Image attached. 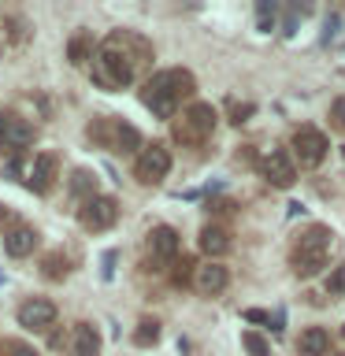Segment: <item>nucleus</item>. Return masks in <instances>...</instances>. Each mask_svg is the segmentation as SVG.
<instances>
[{
  "instance_id": "6",
  "label": "nucleus",
  "mask_w": 345,
  "mask_h": 356,
  "mask_svg": "<svg viewBox=\"0 0 345 356\" xmlns=\"http://www.w3.org/2000/svg\"><path fill=\"white\" fill-rule=\"evenodd\" d=\"M171 175V149L167 145H145L134 160V178L145 186H160Z\"/></svg>"
},
{
  "instance_id": "4",
  "label": "nucleus",
  "mask_w": 345,
  "mask_h": 356,
  "mask_svg": "<svg viewBox=\"0 0 345 356\" xmlns=\"http://www.w3.org/2000/svg\"><path fill=\"white\" fill-rule=\"evenodd\" d=\"M211 134H216V108L204 104V100L186 104V111L175 119V138L182 141V145H189V149L204 145Z\"/></svg>"
},
{
  "instance_id": "32",
  "label": "nucleus",
  "mask_w": 345,
  "mask_h": 356,
  "mask_svg": "<svg viewBox=\"0 0 345 356\" xmlns=\"http://www.w3.org/2000/svg\"><path fill=\"white\" fill-rule=\"evenodd\" d=\"M330 127L345 134V97H338V100L330 104Z\"/></svg>"
},
{
  "instance_id": "37",
  "label": "nucleus",
  "mask_w": 345,
  "mask_h": 356,
  "mask_svg": "<svg viewBox=\"0 0 345 356\" xmlns=\"http://www.w3.org/2000/svg\"><path fill=\"white\" fill-rule=\"evenodd\" d=\"M342 356H345V353H342Z\"/></svg>"
},
{
  "instance_id": "17",
  "label": "nucleus",
  "mask_w": 345,
  "mask_h": 356,
  "mask_svg": "<svg viewBox=\"0 0 345 356\" xmlns=\"http://www.w3.org/2000/svg\"><path fill=\"white\" fill-rule=\"evenodd\" d=\"M97 49H100V44L93 41V33L78 30V33H71V41H67V60H71L74 67H86V63H93Z\"/></svg>"
},
{
  "instance_id": "2",
  "label": "nucleus",
  "mask_w": 345,
  "mask_h": 356,
  "mask_svg": "<svg viewBox=\"0 0 345 356\" xmlns=\"http://www.w3.org/2000/svg\"><path fill=\"white\" fill-rule=\"evenodd\" d=\"M330 241H334V234H330V227H323V222L308 227L305 234H297L294 252H289V267H294V275H300V278L319 275L323 264H327Z\"/></svg>"
},
{
  "instance_id": "35",
  "label": "nucleus",
  "mask_w": 345,
  "mask_h": 356,
  "mask_svg": "<svg viewBox=\"0 0 345 356\" xmlns=\"http://www.w3.org/2000/svg\"><path fill=\"white\" fill-rule=\"evenodd\" d=\"M334 33H338V15H330V19H327V30H323V41H330Z\"/></svg>"
},
{
  "instance_id": "14",
  "label": "nucleus",
  "mask_w": 345,
  "mask_h": 356,
  "mask_svg": "<svg viewBox=\"0 0 345 356\" xmlns=\"http://www.w3.org/2000/svg\"><path fill=\"white\" fill-rule=\"evenodd\" d=\"M227 282H230V271H227L219 260L197 264V275H193V289H197V293L216 297V293H223V289H227Z\"/></svg>"
},
{
  "instance_id": "26",
  "label": "nucleus",
  "mask_w": 345,
  "mask_h": 356,
  "mask_svg": "<svg viewBox=\"0 0 345 356\" xmlns=\"http://www.w3.org/2000/svg\"><path fill=\"white\" fill-rule=\"evenodd\" d=\"M256 30L260 33H271L275 30V19H278V8L275 4H256Z\"/></svg>"
},
{
  "instance_id": "16",
  "label": "nucleus",
  "mask_w": 345,
  "mask_h": 356,
  "mask_svg": "<svg viewBox=\"0 0 345 356\" xmlns=\"http://www.w3.org/2000/svg\"><path fill=\"white\" fill-rule=\"evenodd\" d=\"M33 249H38V230H33L30 222H15V227L4 234V252L11 260H26Z\"/></svg>"
},
{
  "instance_id": "9",
  "label": "nucleus",
  "mask_w": 345,
  "mask_h": 356,
  "mask_svg": "<svg viewBox=\"0 0 345 356\" xmlns=\"http://www.w3.org/2000/svg\"><path fill=\"white\" fill-rule=\"evenodd\" d=\"M289 149H294V156L305 167H319L323 160H327V134L316 130V127H297L294 130V141H289Z\"/></svg>"
},
{
  "instance_id": "24",
  "label": "nucleus",
  "mask_w": 345,
  "mask_h": 356,
  "mask_svg": "<svg viewBox=\"0 0 345 356\" xmlns=\"http://www.w3.org/2000/svg\"><path fill=\"white\" fill-rule=\"evenodd\" d=\"M241 345H245V353H249V356H271V345H267V338H264V334H256V330H245Z\"/></svg>"
},
{
  "instance_id": "34",
  "label": "nucleus",
  "mask_w": 345,
  "mask_h": 356,
  "mask_svg": "<svg viewBox=\"0 0 345 356\" xmlns=\"http://www.w3.org/2000/svg\"><path fill=\"white\" fill-rule=\"evenodd\" d=\"M208 211H219V216L227 211V216H230V211H234V200H211V204H208Z\"/></svg>"
},
{
  "instance_id": "12",
  "label": "nucleus",
  "mask_w": 345,
  "mask_h": 356,
  "mask_svg": "<svg viewBox=\"0 0 345 356\" xmlns=\"http://www.w3.org/2000/svg\"><path fill=\"white\" fill-rule=\"evenodd\" d=\"M56 178H60V156H56V152L33 156L30 175H26V186L33 189V193H49V189L56 186Z\"/></svg>"
},
{
  "instance_id": "3",
  "label": "nucleus",
  "mask_w": 345,
  "mask_h": 356,
  "mask_svg": "<svg viewBox=\"0 0 345 356\" xmlns=\"http://www.w3.org/2000/svg\"><path fill=\"white\" fill-rule=\"evenodd\" d=\"M89 138H93L100 149H111V152H138L141 149V134L134 122L119 119V115H97L89 122Z\"/></svg>"
},
{
  "instance_id": "19",
  "label": "nucleus",
  "mask_w": 345,
  "mask_h": 356,
  "mask_svg": "<svg viewBox=\"0 0 345 356\" xmlns=\"http://www.w3.org/2000/svg\"><path fill=\"white\" fill-rule=\"evenodd\" d=\"M297 353L300 356H327L330 353V334L323 330V327H308L297 338Z\"/></svg>"
},
{
  "instance_id": "30",
  "label": "nucleus",
  "mask_w": 345,
  "mask_h": 356,
  "mask_svg": "<svg viewBox=\"0 0 345 356\" xmlns=\"http://www.w3.org/2000/svg\"><path fill=\"white\" fill-rule=\"evenodd\" d=\"M327 293H330V297H342V293H345V264H338V267L327 275Z\"/></svg>"
},
{
  "instance_id": "1",
  "label": "nucleus",
  "mask_w": 345,
  "mask_h": 356,
  "mask_svg": "<svg viewBox=\"0 0 345 356\" xmlns=\"http://www.w3.org/2000/svg\"><path fill=\"white\" fill-rule=\"evenodd\" d=\"M149 63H152L149 41L138 38V33H130V30H115L111 38L100 41V49L93 56V63H89V71H93V82L100 89L119 93V89L134 86L138 67H149Z\"/></svg>"
},
{
  "instance_id": "27",
  "label": "nucleus",
  "mask_w": 345,
  "mask_h": 356,
  "mask_svg": "<svg viewBox=\"0 0 345 356\" xmlns=\"http://www.w3.org/2000/svg\"><path fill=\"white\" fill-rule=\"evenodd\" d=\"M0 356H38V349H33L30 341L8 338V341H0Z\"/></svg>"
},
{
  "instance_id": "33",
  "label": "nucleus",
  "mask_w": 345,
  "mask_h": 356,
  "mask_svg": "<svg viewBox=\"0 0 345 356\" xmlns=\"http://www.w3.org/2000/svg\"><path fill=\"white\" fill-rule=\"evenodd\" d=\"M11 227H15V216H11V208H8V204H0V230L8 234Z\"/></svg>"
},
{
  "instance_id": "22",
  "label": "nucleus",
  "mask_w": 345,
  "mask_h": 356,
  "mask_svg": "<svg viewBox=\"0 0 345 356\" xmlns=\"http://www.w3.org/2000/svg\"><path fill=\"white\" fill-rule=\"evenodd\" d=\"M71 193L82 197V204H86V200H93V197H97V178H93V171H74V175H71Z\"/></svg>"
},
{
  "instance_id": "20",
  "label": "nucleus",
  "mask_w": 345,
  "mask_h": 356,
  "mask_svg": "<svg viewBox=\"0 0 345 356\" xmlns=\"http://www.w3.org/2000/svg\"><path fill=\"white\" fill-rule=\"evenodd\" d=\"M160 334H163V323L156 316H145V319H138V327H134V345H138V349H152V345L160 341Z\"/></svg>"
},
{
  "instance_id": "25",
  "label": "nucleus",
  "mask_w": 345,
  "mask_h": 356,
  "mask_svg": "<svg viewBox=\"0 0 345 356\" xmlns=\"http://www.w3.org/2000/svg\"><path fill=\"white\" fill-rule=\"evenodd\" d=\"M4 26H8V41H11V44H26V41H30V22H26V19L8 15Z\"/></svg>"
},
{
  "instance_id": "31",
  "label": "nucleus",
  "mask_w": 345,
  "mask_h": 356,
  "mask_svg": "<svg viewBox=\"0 0 345 356\" xmlns=\"http://www.w3.org/2000/svg\"><path fill=\"white\" fill-rule=\"evenodd\" d=\"M245 316H249L252 323H267L271 330H282V327H286V319H282V316H267V312H260V308H249Z\"/></svg>"
},
{
  "instance_id": "36",
  "label": "nucleus",
  "mask_w": 345,
  "mask_h": 356,
  "mask_svg": "<svg viewBox=\"0 0 345 356\" xmlns=\"http://www.w3.org/2000/svg\"><path fill=\"white\" fill-rule=\"evenodd\" d=\"M342 334H345V327H342Z\"/></svg>"
},
{
  "instance_id": "5",
  "label": "nucleus",
  "mask_w": 345,
  "mask_h": 356,
  "mask_svg": "<svg viewBox=\"0 0 345 356\" xmlns=\"http://www.w3.org/2000/svg\"><path fill=\"white\" fill-rule=\"evenodd\" d=\"M38 141V127L19 115V111H0V152L4 156H22Z\"/></svg>"
},
{
  "instance_id": "23",
  "label": "nucleus",
  "mask_w": 345,
  "mask_h": 356,
  "mask_svg": "<svg viewBox=\"0 0 345 356\" xmlns=\"http://www.w3.org/2000/svg\"><path fill=\"white\" fill-rule=\"evenodd\" d=\"M193 275H197V264H193V260H178V264L171 267V286H178V289L193 286Z\"/></svg>"
},
{
  "instance_id": "11",
  "label": "nucleus",
  "mask_w": 345,
  "mask_h": 356,
  "mask_svg": "<svg viewBox=\"0 0 345 356\" xmlns=\"http://www.w3.org/2000/svg\"><path fill=\"white\" fill-rule=\"evenodd\" d=\"M63 356H100V330L93 323H74L63 338Z\"/></svg>"
},
{
  "instance_id": "13",
  "label": "nucleus",
  "mask_w": 345,
  "mask_h": 356,
  "mask_svg": "<svg viewBox=\"0 0 345 356\" xmlns=\"http://www.w3.org/2000/svg\"><path fill=\"white\" fill-rule=\"evenodd\" d=\"M260 175L275 189H289V186L297 182V167H294V160H289L286 152H267L264 160H260Z\"/></svg>"
},
{
  "instance_id": "7",
  "label": "nucleus",
  "mask_w": 345,
  "mask_h": 356,
  "mask_svg": "<svg viewBox=\"0 0 345 356\" xmlns=\"http://www.w3.org/2000/svg\"><path fill=\"white\" fill-rule=\"evenodd\" d=\"M141 100H145V108H149L156 119H175L178 104H182V97H178L175 89H171V82H167V71L152 74L149 82H145V89H141Z\"/></svg>"
},
{
  "instance_id": "29",
  "label": "nucleus",
  "mask_w": 345,
  "mask_h": 356,
  "mask_svg": "<svg viewBox=\"0 0 345 356\" xmlns=\"http://www.w3.org/2000/svg\"><path fill=\"white\" fill-rule=\"evenodd\" d=\"M252 104H241V100H230V104H227V115H230V122H234V127H241V122H249L252 119Z\"/></svg>"
},
{
  "instance_id": "10",
  "label": "nucleus",
  "mask_w": 345,
  "mask_h": 356,
  "mask_svg": "<svg viewBox=\"0 0 345 356\" xmlns=\"http://www.w3.org/2000/svg\"><path fill=\"white\" fill-rule=\"evenodd\" d=\"M56 316H60V312H56V305L49 297H26L19 305V323L33 334H49L56 327Z\"/></svg>"
},
{
  "instance_id": "15",
  "label": "nucleus",
  "mask_w": 345,
  "mask_h": 356,
  "mask_svg": "<svg viewBox=\"0 0 345 356\" xmlns=\"http://www.w3.org/2000/svg\"><path fill=\"white\" fill-rule=\"evenodd\" d=\"M149 256L152 264H171L178 256V230L175 227H152L149 230Z\"/></svg>"
},
{
  "instance_id": "21",
  "label": "nucleus",
  "mask_w": 345,
  "mask_h": 356,
  "mask_svg": "<svg viewBox=\"0 0 345 356\" xmlns=\"http://www.w3.org/2000/svg\"><path fill=\"white\" fill-rule=\"evenodd\" d=\"M67 275H71V260H67L63 252H49L41 260V278H49V282H63Z\"/></svg>"
},
{
  "instance_id": "8",
  "label": "nucleus",
  "mask_w": 345,
  "mask_h": 356,
  "mask_svg": "<svg viewBox=\"0 0 345 356\" xmlns=\"http://www.w3.org/2000/svg\"><path fill=\"white\" fill-rule=\"evenodd\" d=\"M78 222H82L86 230H111L119 222V200L115 197H93V200H86V204H78Z\"/></svg>"
},
{
  "instance_id": "28",
  "label": "nucleus",
  "mask_w": 345,
  "mask_h": 356,
  "mask_svg": "<svg viewBox=\"0 0 345 356\" xmlns=\"http://www.w3.org/2000/svg\"><path fill=\"white\" fill-rule=\"evenodd\" d=\"M0 175H4V178H11V182H19V178H22V182H26V163H22V156H8V160H4V167H0Z\"/></svg>"
},
{
  "instance_id": "18",
  "label": "nucleus",
  "mask_w": 345,
  "mask_h": 356,
  "mask_svg": "<svg viewBox=\"0 0 345 356\" xmlns=\"http://www.w3.org/2000/svg\"><path fill=\"white\" fill-rule=\"evenodd\" d=\"M197 245H200V252L204 256H223L230 249V234H227V227H219V222H208L204 230H200V238H197Z\"/></svg>"
}]
</instances>
